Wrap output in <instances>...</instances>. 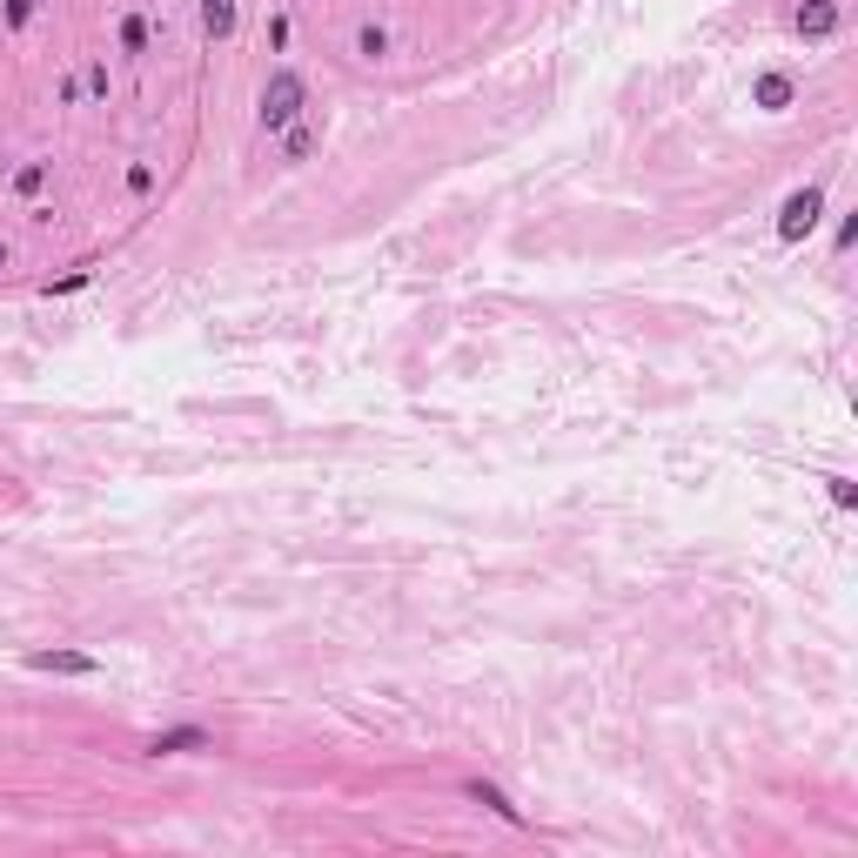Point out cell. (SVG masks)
<instances>
[{
  "label": "cell",
  "instance_id": "1",
  "mask_svg": "<svg viewBox=\"0 0 858 858\" xmlns=\"http://www.w3.org/2000/svg\"><path fill=\"white\" fill-rule=\"evenodd\" d=\"M302 108H309L302 74H295V68H275L269 81H262V128H269V135H282L289 121H302Z\"/></svg>",
  "mask_w": 858,
  "mask_h": 858
},
{
  "label": "cell",
  "instance_id": "2",
  "mask_svg": "<svg viewBox=\"0 0 858 858\" xmlns=\"http://www.w3.org/2000/svg\"><path fill=\"white\" fill-rule=\"evenodd\" d=\"M27 671H47V678H94L101 664L88 651H27Z\"/></svg>",
  "mask_w": 858,
  "mask_h": 858
},
{
  "label": "cell",
  "instance_id": "3",
  "mask_svg": "<svg viewBox=\"0 0 858 858\" xmlns=\"http://www.w3.org/2000/svg\"><path fill=\"white\" fill-rule=\"evenodd\" d=\"M148 751H155V758H181V751H215V738H208L202 724H175V731H155Z\"/></svg>",
  "mask_w": 858,
  "mask_h": 858
},
{
  "label": "cell",
  "instance_id": "4",
  "mask_svg": "<svg viewBox=\"0 0 858 858\" xmlns=\"http://www.w3.org/2000/svg\"><path fill=\"white\" fill-rule=\"evenodd\" d=\"M812 222H818V188H805V195H791V202H785L778 235H785V242H798V235H812Z\"/></svg>",
  "mask_w": 858,
  "mask_h": 858
},
{
  "label": "cell",
  "instance_id": "5",
  "mask_svg": "<svg viewBox=\"0 0 858 858\" xmlns=\"http://www.w3.org/2000/svg\"><path fill=\"white\" fill-rule=\"evenodd\" d=\"M791 27H798L805 41H825V34H838V0H805Z\"/></svg>",
  "mask_w": 858,
  "mask_h": 858
},
{
  "label": "cell",
  "instance_id": "6",
  "mask_svg": "<svg viewBox=\"0 0 858 858\" xmlns=\"http://www.w3.org/2000/svg\"><path fill=\"white\" fill-rule=\"evenodd\" d=\"M470 798H476V805H490V812H497V818H510V825H523V812H517V805H510V798H503L497 785H483V778H470Z\"/></svg>",
  "mask_w": 858,
  "mask_h": 858
},
{
  "label": "cell",
  "instance_id": "7",
  "mask_svg": "<svg viewBox=\"0 0 858 858\" xmlns=\"http://www.w3.org/2000/svg\"><path fill=\"white\" fill-rule=\"evenodd\" d=\"M282 155H289V161H309V155H316V128L289 121V128H282Z\"/></svg>",
  "mask_w": 858,
  "mask_h": 858
},
{
  "label": "cell",
  "instance_id": "8",
  "mask_svg": "<svg viewBox=\"0 0 858 858\" xmlns=\"http://www.w3.org/2000/svg\"><path fill=\"white\" fill-rule=\"evenodd\" d=\"M202 27L215 41H228V34H235V7H228V0H202Z\"/></svg>",
  "mask_w": 858,
  "mask_h": 858
},
{
  "label": "cell",
  "instance_id": "9",
  "mask_svg": "<svg viewBox=\"0 0 858 858\" xmlns=\"http://www.w3.org/2000/svg\"><path fill=\"white\" fill-rule=\"evenodd\" d=\"M791 101V81L785 74H765V81H758V108H785Z\"/></svg>",
  "mask_w": 858,
  "mask_h": 858
},
{
  "label": "cell",
  "instance_id": "10",
  "mask_svg": "<svg viewBox=\"0 0 858 858\" xmlns=\"http://www.w3.org/2000/svg\"><path fill=\"white\" fill-rule=\"evenodd\" d=\"M41 181H47V161H27L21 175H14V195H41Z\"/></svg>",
  "mask_w": 858,
  "mask_h": 858
},
{
  "label": "cell",
  "instance_id": "11",
  "mask_svg": "<svg viewBox=\"0 0 858 858\" xmlns=\"http://www.w3.org/2000/svg\"><path fill=\"white\" fill-rule=\"evenodd\" d=\"M121 47H128V54H141V47H148V21H141V14H128V21H121Z\"/></svg>",
  "mask_w": 858,
  "mask_h": 858
},
{
  "label": "cell",
  "instance_id": "12",
  "mask_svg": "<svg viewBox=\"0 0 858 858\" xmlns=\"http://www.w3.org/2000/svg\"><path fill=\"white\" fill-rule=\"evenodd\" d=\"M356 54H369V61H376V54H389V34H383V27H362V34H356Z\"/></svg>",
  "mask_w": 858,
  "mask_h": 858
},
{
  "label": "cell",
  "instance_id": "13",
  "mask_svg": "<svg viewBox=\"0 0 858 858\" xmlns=\"http://www.w3.org/2000/svg\"><path fill=\"white\" fill-rule=\"evenodd\" d=\"M74 289H88V269H74V275H61V282H47V295H74Z\"/></svg>",
  "mask_w": 858,
  "mask_h": 858
},
{
  "label": "cell",
  "instance_id": "14",
  "mask_svg": "<svg viewBox=\"0 0 858 858\" xmlns=\"http://www.w3.org/2000/svg\"><path fill=\"white\" fill-rule=\"evenodd\" d=\"M34 21V0H7V27H27Z\"/></svg>",
  "mask_w": 858,
  "mask_h": 858
}]
</instances>
